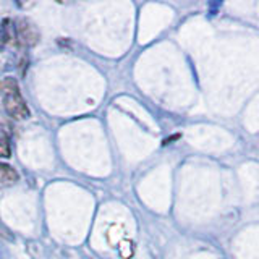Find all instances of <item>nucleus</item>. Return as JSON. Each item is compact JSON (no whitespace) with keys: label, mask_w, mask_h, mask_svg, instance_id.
Masks as SVG:
<instances>
[{"label":"nucleus","mask_w":259,"mask_h":259,"mask_svg":"<svg viewBox=\"0 0 259 259\" xmlns=\"http://www.w3.org/2000/svg\"><path fill=\"white\" fill-rule=\"evenodd\" d=\"M18 172L8 164H0V190L8 188V186L15 185L18 182Z\"/></svg>","instance_id":"nucleus-3"},{"label":"nucleus","mask_w":259,"mask_h":259,"mask_svg":"<svg viewBox=\"0 0 259 259\" xmlns=\"http://www.w3.org/2000/svg\"><path fill=\"white\" fill-rule=\"evenodd\" d=\"M0 99L4 102V110L13 120H26L29 118L31 112L21 91L18 88L16 79L12 76H5L0 79Z\"/></svg>","instance_id":"nucleus-1"},{"label":"nucleus","mask_w":259,"mask_h":259,"mask_svg":"<svg viewBox=\"0 0 259 259\" xmlns=\"http://www.w3.org/2000/svg\"><path fill=\"white\" fill-rule=\"evenodd\" d=\"M16 39H18V42L24 47H32L39 42V31L37 28L32 24L29 20L26 18H20L16 21Z\"/></svg>","instance_id":"nucleus-2"},{"label":"nucleus","mask_w":259,"mask_h":259,"mask_svg":"<svg viewBox=\"0 0 259 259\" xmlns=\"http://www.w3.org/2000/svg\"><path fill=\"white\" fill-rule=\"evenodd\" d=\"M10 156H12L10 136L4 130H0V159H8Z\"/></svg>","instance_id":"nucleus-5"},{"label":"nucleus","mask_w":259,"mask_h":259,"mask_svg":"<svg viewBox=\"0 0 259 259\" xmlns=\"http://www.w3.org/2000/svg\"><path fill=\"white\" fill-rule=\"evenodd\" d=\"M0 259H7V251L0 246Z\"/></svg>","instance_id":"nucleus-6"},{"label":"nucleus","mask_w":259,"mask_h":259,"mask_svg":"<svg viewBox=\"0 0 259 259\" xmlns=\"http://www.w3.org/2000/svg\"><path fill=\"white\" fill-rule=\"evenodd\" d=\"M13 39H16V28L13 26L12 20L5 18L2 23H0V51L10 44Z\"/></svg>","instance_id":"nucleus-4"}]
</instances>
